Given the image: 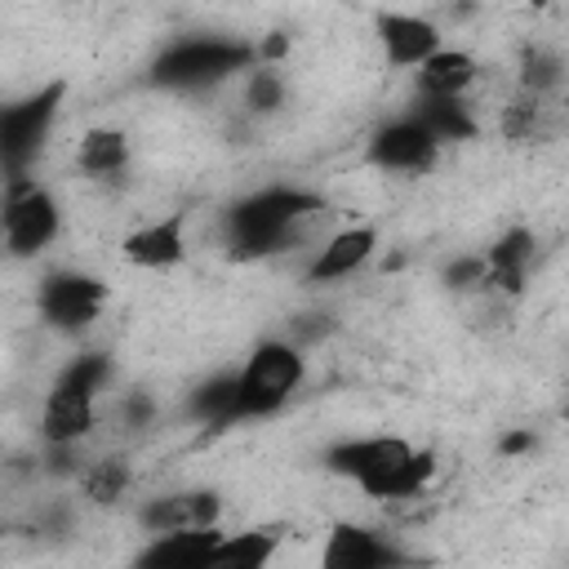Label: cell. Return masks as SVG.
<instances>
[{
    "instance_id": "6da1fadb",
    "label": "cell",
    "mask_w": 569,
    "mask_h": 569,
    "mask_svg": "<svg viewBox=\"0 0 569 569\" xmlns=\"http://www.w3.org/2000/svg\"><path fill=\"white\" fill-rule=\"evenodd\" d=\"M316 213H325L320 191H307V187H293V182L258 187V191L240 196L236 204H227V213H222L227 253L240 258V262L271 258L284 244H293L302 222L316 218Z\"/></svg>"
},
{
    "instance_id": "7a4b0ae2",
    "label": "cell",
    "mask_w": 569,
    "mask_h": 569,
    "mask_svg": "<svg viewBox=\"0 0 569 569\" xmlns=\"http://www.w3.org/2000/svg\"><path fill=\"white\" fill-rule=\"evenodd\" d=\"M320 467L351 480L369 498H413L436 476V453L409 445L405 436H356L338 440L320 453Z\"/></svg>"
},
{
    "instance_id": "3957f363",
    "label": "cell",
    "mask_w": 569,
    "mask_h": 569,
    "mask_svg": "<svg viewBox=\"0 0 569 569\" xmlns=\"http://www.w3.org/2000/svg\"><path fill=\"white\" fill-rule=\"evenodd\" d=\"M258 67V40L240 36H178L169 40L151 67L147 84L164 93H204L227 84L231 76H249Z\"/></svg>"
},
{
    "instance_id": "277c9868",
    "label": "cell",
    "mask_w": 569,
    "mask_h": 569,
    "mask_svg": "<svg viewBox=\"0 0 569 569\" xmlns=\"http://www.w3.org/2000/svg\"><path fill=\"white\" fill-rule=\"evenodd\" d=\"M116 365L107 351H80L62 365L53 378L44 409H40V436L44 445H84L98 422V396L111 387Z\"/></svg>"
},
{
    "instance_id": "5b68a950",
    "label": "cell",
    "mask_w": 569,
    "mask_h": 569,
    "mask_svg": "<svg viewBox=\"0 0 569 569\" xmlns=\"http://www.w3.org/2000/svg\"><path fill=\"white\" fill-rule=\"evenodd\" d=\"M236 373V422H258L271 418L289 405V396L307 378V356L298 342L284 338H262Z\"/></svg>"
},
{
    "instance_id": "8992f818",
    "label": "cell",
    "mask_w": 569,
    "mask_h": 569,
    "mask_svg": "<svg viewBox=\"0 0 569 569\" xmlns=\"http://www.w3.org/2000/svg\"><path fill=\"white\" fill-rule=\"evenodd\" d=\"M62 98H67V80H49L22 98L0 102V178H4V187L22 182L31 173V164L44 156V142L62 111Z\"/></svg>"
},
{
    "instance_id": "52a82bcc",
    "label": "cell",
    "mask_w": 569,
    "mask_h": 569,
    "mask_svg": "<svg viewBox=\"0 0 569 569\" xmlns=\"http://www.w3.org/2000/svg\"><path fill=\"white\" fill-rule=\"evenodd\" d=\"M62 231V209L53 200L49 187H40L36 178L9 182L4 204H0V244L9 258H36L40 249H49Z\"/></svg>"
},
{
    "instance_id": "ba28073f",
    "label": "cell",
    "mask_w": 569,
    "mask_h": 569,
    "mask_svg": "<svg viewBox=\"0 0 569 569\" xmlns=\"http://www.w3.org/2000/svg\"><path fill=\"white\" fill-rule=\"evenodd\" d=\"M102 307H107V284L89 271L58 267V271H44L36 284V311L53 333H67V338L89 333Z\"/></svg>"
},
{
    "instance_id": "9c48e42d",
    "label": "cell",
    "mask_w": 569,
    "mask_h": 569,
    "mask_svg": "<svg viewBox=\"0 0 569 569\" xmlns=\"http://www.w3.org/2000/svg\"><path fill=\"white\" fill-rule=\"evenodd\" d=\"M320 569H427V560L409 556L382 529L338 520L320 542Z\"/></svg>"
},
{
    "instance_id": "30bf717a",
    "label": "cell",
    "mask_w": 569,
    "mask_h": 569,
    "mask_svg": "<svg viewBox=\"0 0 569 569\" xmlns=\"http://www.w3.org/2000/svg\"><path fill=\"white\" fill-rule=\"evenodd\" d=\"M365 160L382 173H431L436 160H440V147L436 138L405 111L396 120H382L369 142H365Z\"/></svg>"
},
{
    "instance_id": "8fae6325",
    "label": "cell",
    "mask_w": 569,
    "mask_h": 569,
    "mask_svg": "<svg viewBox=\"0 0 569 569\" xmlns=\"http://www.w3.org/2000/svg\"><path fill=\"white\" fill-rule=\"evenodd\" d=\"M222 498L218 489H169L138 507V525L147 533H178V529H218Z\"/></svg>"
},
{
    "instance_id": "7c38bea8",
    "label": "cell",
    "mask_w": 569,
    "mask_h": 569,
    "mask_svg": "<svg viewBox=\"0 0 569 569\" xmlns=\"http://www.w3.org/2000/svg\"><path fill=\"white\" fill-rule=\"evenodd\" d=\"M373 31L382 44V58L391 67H409L418 71L436 49H445V36L431 18L422 13H400V9H378L373 13Z\"/></svg>"
},
{
    "instance_id": "4fadbf2b",
    "label": "cell",
    "mask_w": 569,
    "mask_h": 569,
    "mask_svg": "<svg viewBox=\"0 0 569 569\" xmlns=\"http://www.w3.org/2000/svg\"><path fill=\"white\" fill-rule=\"evenodd\" d=\"M373 253H378V227H369V222L342 227V231H333V236L311 253L302 280H307V284H333V280H347V276H356Z\"/></svg>"
},
{
    "instance_id": "5bb4252c",
    "label": "cell",
    "mask_w": 569,
    "mask_h": 569,
    "mask_svg": "<svg viewBox=\"0 0 569 569\" xmlns=\"http://www.w3.org/2000/svg\"><path fill=\"white\" fill-rule=\"evenodd\" d=\"M120 253L129 267H142V271H169L187 258V236H182V218L178 213H164V218H151L142 227H133L124 240H120Z\"/></svg>"
},
{
    "instance_id": "9a60e30c",
    "label": "cell",
    "mask_w": 569,
    "mask_h": 569,
    "mask_svg": "<svg viewBox=\"0 0 569 569\" xmlns=\"http://www.w3.org/2000/svg\"><path fill=\"white\" fill-rule=\"evenodd\" d=\"M222 529H178V533H151L129 569H209V556L218 547Z\"/></svg>"
},
{
    "instance_id": "2e32d148",
    "label": "cell",
    "mask_w": 569,
    "mask_h": 569,
    "mask_svg": "<svg viewBox=\"0 0 569 569\" xmlns=\"http://www.w3.org/2000/svg\"><path fill=\"white\" fill-rule=\"evenodd\" d=\"M533 231L529 227H511L502 231L480 258H485V289H502V293H525L529 284V267H533Z\"/></svg>"
},
{
    "instance_id": "e0dca14e",
    "label": "cell",
    "mask_w": 569,
    "mask_h": 569,
    "mask_svg": "<svg viewBox=\"0 0 569 569\" xmlns=\"http://www.w3.org/2000/svg\"><path fill=\"white\" fill-rule=\"evenodd\" d=\"M476 76H480V62L467 49H436L413 71V89H418V98H467Z\"/></svg>"
},
{
    "instance_id": "ac0fdd59",
    "label": "cell",
    "mask_w": 569,
    "mask_h": 569,
    "mask_svg": "<svg viewBox=\"0 0 569 569\" xmlns=\"http://www.w3.org/2000/svg\"><path fill=\"white\" fill-rule=\"evenodd\" d=\"M280 542H284V533L271 529V525L240 529V533L222 529V538H218V547L209 556V569H271Z\"/></svg>"
},
{
    "instance_id": "d6986e66",
    "label": "cell",
    "mask_w": 569,
    "mask_h": 569,
    "mask_svg": "<svg viewBox=\"0 0 569 569\" xmlns=\"http://www.w3.org/2000/svg\"><path fill=\"white\" fill-rule=\"evenodd\" d=\"M409 116L436 138V147H453V142H476L480 124L467 107V98H418L409 107Z\"/></svg>"
},
{
    "instance_id": "ffe728a7",
    "label": "cell",
    "mask_w": 569,
    "mask_h": 569,
    "mask_svg": "<svg viewBox=\"0 0 569 569\" xmlns=\"http://www.w3.org/2000/svg\"><path fill=\"white\" fill-rule=\"evenodd\" d=\"M187 418L200 422L204 431H227L236 427V373H209L204 382H196L187 391Z\"/></svg>"
},
{
    "instance_id": "44dd1931",
    "label": "cell",
    "mask_w": 569,
    "mask_h": 569,
    "mask_svg": "<svg viewBox=\"0 0 569 569\" xmlns=\"http://www.w3.org/2000/svg\"><path fill=\"white\" fill-rule=\"evenodd\" d=\"M76 164L89 178H116L129 164V133L116 124H93L76 142Z\"/></svg>"
},
{
    "instance_id": "7402d4cb",
    "label": "cell",
    "mask_w": 569,
    "mask_h": 569,
    "mask_svg": "<svg viewBox=\"0 0 569 569\" xmlns=\"http://www.w3.org/2000/svg\"><path fill=\"white\" fill-rule=\"evenodd\" d=\"M565 80V58L551 44H525L520 49V93L525 98H542L551 89H560Z\"/></svg>"
},
{
    "instance_id": "603a6c76",
    "label": "cell",
    "mask_w": 569,
    "mask_h": 569,
    "mask_svg": "<svg viewBox=\"0 0 569 569\" xmlns=\"http://www.w3.org/2000/svg\"><path fill=\"white\" fill-rule=\"evenodd\" d=\"M129 480H133V471H129L124 458H98V462H89V467L80 471V493H84L89 502H98V507H111V502L124 498Z\"/></svg>"
},
{
    "instance_id": "cb8c5ba5",
    "label": "cell",
    "mask_w": 569,
    "mask_h": 569,
    "mask_svg": "<svg viewBox=\"0 0 569 569\" xmlns=\"http://www.w3.org/2000/svg\"><path fill=\"white\" fill-rule=\"evenodd\" d=\"M244 107L258 111V116H271L284 107V76L267 62H258L249 76H244Z\"/></svg>"
},
{
    "instance_id": "d4e9b609",
    "label": "cell",
    "mask_w": 569,
    "mask_h": 569,
    "mask_svg": "<svg viewBox=\"0 0 569 569\" xmlns=\"http://www.w3.org/2000/svg\"><path fill=\"white\" fill-rule=\"evenodd\" d=\"M440 284L453 289V293H476V289H485V258H480V253L453 258V262L440 271Z\"/></svg>"
},
{
    "instance_id": "484cf974",
    "label": "cell",
    "mask_w": 569,
    "mask_h": 569,
    "mask_svg": "<svg viewBox=\"0 0 569 569\" xmlns=\"http://www.w3.org/2000/svg\"><path fill=\"white\" fill-rule=\"evenodd\" d=\"M116 418H120V427H129V431L151 427V422H156V400H151V391H129V396L116 405Z\"/></svg>"
},
{
    "instance_id": "4316f807",
    "label": "cell",
    "mask_w": 569,
    "mask_h": 569,
    "mask_svg": "<svg viewBox=\"0 0 569 569\" xmlns=\"http://www.w3.org/2000/svg\"><path fill=\"white\" fill-rule=\"evenodd\" d=\"M525 449H533V431H507L502 440H498V453H525Z\"/></svg>"
}]
</instances>
